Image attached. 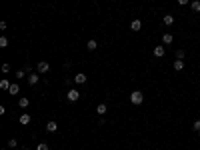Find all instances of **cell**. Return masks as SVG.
<instances>
[{
	"instance_id": "obj_1",
	"label": "cell",
	"mask_w": 200,
	"mask_h": 150,
	"mask_svg": "<svg viewBox=\"0 0 200 150\" xmlns=\"http://www.w3.org/2000/svg\"><path fill=\"white\" fill-rule=\"evenodd\" d=\"M130 102H132L134 106H140L144 102V94L140 92V90H132V92H130Z\"/></svg>"
},
{
	"instance_id": "obj_2",
	"label": "cell",
	"mask_w": 200,
	"mask_h": 150,
	"mask_svg": "<svg viewBox=\"0 0 200 150\" xmlns=\"http://www.w3.org/2000/svg\"><path fill=\"white\" fill-rule=\"evenodd\" d=\"M36 72L38 74H46V72H50V64L46 62V60H40V62L36 64Z\"/></svg>"
},
{
	"instance_id": "obj_3",
	"label": "cell",
	"mask_w": 200,
	"mask_h": 150,
	"mask_svg": "<svg viewBox=\"0 0 200 150\" xmlns=\"http://www.w3.org/2000/svg\"><path fill=\"white\" fill-rule=\"evenodd\" d=\"M66 98H68V100H70V102H76V100H78V98H80V92H78V90H76V88H70V90H68V92H66Z\"/></svg>"
},
{
	"instance_id": "obj_4",
	"label": "cell",
	"mask_w": 200,
	"mask_h": 150,
	"mask_svg": "<svg viewBox=\"0 0 200 150\" xmlns=\"http://www.w3.org/2000/svg\"><path fill=\"white\" fill-rule=\"evenodd\" d=\"M152 54H154L156 58H162L164 54H166V48H164V44H158V46H154V50H152Z\"/></svg>"
},
{
	"instance_id": "obj_5",
	"label": "cell",
	"mask_w": 200,
	"mask_h": 150,
	"mask_svg": "<svg viewBox=\"0 0 200 150\" xmlns=\"http://www.w3.org/2000/svg\"><path fill=\"white\" fill-rule=\"evenodd\" d=\"M38 80H40V74H38V72H30V74H28V84H30V86H36Z\"/></svg>"
},
{
	"instance_id": "obj_6",
	"label": "cell",
	"mask_w": 200,
	"mask_h": 150,
	"mask_svg": "<svg viewBox=\"0 0 200 150\" xmlns=\"http://www.w3.org/2000/svg\"><path fill=\"white\" fill-rule=\"evenodd\" d=\"M86 80H88V76L84 74V72H78V74L74 76V82L76 84H86Z\"/></svg>"
},
{
	"instance_id": "obj_7",
	"label": "cell",
	"mask_w": 200,
	"mask_h": 150,
	"mask_svg": "<svg viewBox=\"0 0 200 150\" xmlns=\"http://www.w3.org/2000/svg\"><path fill=\"white\" fill-rule=\"evenodd\" d=\"M140 28H142V22H140L138 18L132 20V24H130V30H132V32H140Z\"/></svg>"
},
{
	"instance_id": "obj_8",
	"label": "cell",
	"mask_w": 200,
	"mask_h": 150,
	"mask_svg": "<svg viewBox=\"0 0 200 150\" xmlns=\"http://www.w3.org/2000/svg\"><path fill=\"white\" fill-rule=\"evenodd\" d=\"M96 112H98V114H100V116H104V114H106V112H108V106H106V104H104V102H100V104H98V106H96Z\"/></svg>"
},
{
	"instance_id": "obj_9",
	"label": "cell",
	"mask_w": 200,
	"mask_h": 150,
	"mask_svg": "<svg viewBox=\"0 0 200 150\" xmlns=\"http://www.w3.org/2000/svg\"><path fill=\"white\" fill-rule=\"evenodd\" d=\"M20 92V86H18V84H16V82H12L10 84V88H8V94H12V96H16V94H18Z\"/></svg>"
},
{
	"instance_id": "obj_10",
	"label": "cell",
	"mask_w": 200,
	"mask_h": 150,
	"mask_svg": "<svg viewBox=\"0 0 200 150\" xmlns=\"http://www.w3.org/2000/svg\"><path fill=\"white\" fill-rule=\"evenodd\" d=\"M46 130H48V132H56V130H58V122H54V120H50V122L46 124Z\"/></svg>"
},
{
	"instance_id": "obj_11",
	"label": "cell",
	"mask_w": 200,
	"mask_h": 150,
	"mask_svg": "<svg viewBox=\"0 0 200 150\" xmlns=\"http://www.w3.org/2000/svg\"><path fill=\"white\" fill-rule=\"evenodd\" d=\"M172 40H174V38H172V34H170V32H164L162 34V44H172Z\"/></svg>"
},
{
	"instance_id": "obj_12",
	"label": "cell",
	"mask_w": 200,
	"mask_h": 150,
	"mask_svg": "<svg viewBox=\"0 0 200 150\" xmlns=\"http://www.w3.org/2000/svg\"><path fill=\"white\" fill-rule=\"evenodd\" d=\"M172 66H174V70H176V72L184 70V60H174V64H172Z\"/></svg>"
},
{
	"instance_id": "obj_13",
	"label": "cell",
	"mask_w": 200,
	"mask_h": 150,
	"mask_svg": "<svg viewBox=\"0 0 200 150\" xmlns=\"http://www.w3.org/2000/svg\"><path fill=\"white\" fill-rule=\"evenodd\" d=\"M86 48L92 52V50H96V48H98V42H96L94 38H92V40H88V42H86Z\"/></svg>"
},
{
	"instance_id": "obj_14",
	"label": "cell",
	"mask_w": 200,
	"mask_h": 150,
	"mask_svg": "<svg viewBox=\"0 0 200 150\" xmlns=\"http://www.w3.org/2000/svg\"><path fill=\"white\" fill-rule=\"evenodd\" d=\"M190 10L192 12H200V0H192V2H190Z\"/></svg>"
},
{
	"instance_id": "obj_15",
	"label": "cell",
	"mask_w": 200,
	"mask_h": 150,
	"mask_svg": "<svg viewBox=\"0 0 200 150\" xmlns=\"http://www.w3.org/2000/svg\"><path fill=\"white\" fill-rule=\"evenodd\" d=\"M28 104H30V100H28L26 96H22V98L18 100V106H20V108H28Z\"/></svg>"
},
{
	"instance_id": "obj_16",
	"label": "cell",
	"mask_w": 200,
	"mask_h": 150,
	"mask_svg": "<svg viewBox=\"0 0 200 150\" xmlns=\"http://www.w3.org/2000/svg\"><path fill=\"white\" fill-rule=\"evenodd\" d=\"M18 120H20V124H30V120H32V118H30V114H20V118H18Z\"/></svg>"
},
{
	"instance_id": "obj_17",
	"label": "cell",
	"mask_w": 200,
	"mask_h": 150,
	"mask_svg": "<svg viewBox=\"0 0 200 150\" xmlns=\"http://www.w3.org/2000/svg\"><path fill=\"white\" fill-rule=\"evenodd\" d=\"M162 22L166 24V26H170V24H174V16H172V14H166V16L162 18Z\"/></svg>"
},
{
	"instance_id": "obj_18",
	"label": "cell",
	"mask_w": 200,
	"mask_h": 150,
	"mask_svg": "<svg viewBox=\"0 0 200 150\" xmlns=\"http://www.w3.org/2000/svg\"><path fill=\"white\" fill-rule=\"evenodd\" d=\"M16 78H18V80H22V78H28V76H26V70H24V68H20V70H16Z\"/></svg>"
},
{
	"instance_id": "obj_19",
	"label": "cell",
	"mask_w": 200,
	"mask_h": 150,
	"mask_svg": "<svg viewBox=\"0 0 200 150\" xmlns=\"http://www.w3.org/2000/svg\"><path fill=\"white\" fill-rule=\"evenodd\" d=\"M0 88H2V90H8V88H10V82H8L6 78H2V80H0Z\"/></svg>"
},
{
	"instance_id": "obj_20",
	"label": "cell",
	"mask_w": 200,
	"mask_h": 150,
	"mask_svg": "<svg viewBox=\"0 0 200 150\" xmlns=\"http://www.w3.org/2000/svg\"><path fill=\"white\" fill-rule=\"evenodd\" d=\"M8 46V38L6 36H0V48H6Z\"/></svg>"
},
{
	"instance_id": "obj_21",
	"label": "cell",
	"mask_w": 200,
	"mask_h": 150,
	"mask_svg": "<svg viewBox=\"0 0 200 150\" xmlns=\"http://www.w3.org/2000/svg\"><path fill=\"white\" fill-rule=\"evenodd\" d=\"M192 130L194 132H200V120H194V122H192Z\"/></svg>"
},
{
	"instance_id": "obj_22",
	"label": "cell",
	"mask_w": 200,
	"mask_h": 150,
	"mask_svg": "<svg viewBox=\"0 0 200 150\" xmlns=\"http://www.w3.org/2000/svg\"><path fill=\"white\" fill-rule=\"evenodd\" d=\"M36 150H48V144H46V142H38Z\"/></svg>"
},
{
	"instance_id": "obj_23",
	"label": "cell",
	"mask_w": 200,
	"mask_h": 150,
	"mask_svg": "<svg viewBox=\"0 0 200 150\" xmlns=\"http://www.w3.org/2000/svg\"><path fill=\"white\" fill-rule=\"evenodd\" d=\"M182 58H184V50H176V60H182Z\"/></svg>"
},
{
	"instance_id": "obj_24",
	"label": "cell",
	"mask_w": 200,
	"mask_h": 150,
	"mask_svg": "<svg viewBox=\"0 0 200 150\" xmlns=\"http://www.w3.org/2000/svg\"><path fill=\"white\" fill-rule=\"evenodd\" d=\"M16 144H18V142H16V138H10V140H8V148H14Z\"/></svg>"
},
{
	"instance_id": "obj_25",
	"label": "cell",
	"mask_w": 200,
	"mask_h": 150,
	"mask_svg": "<svg viewBox=\"0 0 200 150\" xmlns=\"http://www.w3.org/2000/svg\"><path fill=\"white\" fill-rule=\"evenodd\" d=\"M2 72H4V74H6V72H10V66H8V64H2Z\"/></svg>"
},
{
	"instance_id": "obj_26",
	"label": "cell",
	"mask_w": 200,
	"mask_h": 150,
	"mask_svg": "<svg viewBox=\"0 0 200 150\" xmlns=\"http://www.w3.org/2000/svg\"><path fill=\"white\" fill-rule=\"evenodd\" d=\"M178 4H180V6H186V4H188V0H178Z\"/></svg>"
},
{
	"instance_id": "obj_27",
	"label": "cell",
	"mask_w": 200,
	"mask_h": 150,
	"mask_svg": "<svg viewBox=\"0 0 200 150\" xmlns=\"http://www.w3.org/2000/svg\"><path fill=\"white\" fill-rule=\"evenodd\" d=\"M2 150H6V148H2Z\"/></svg>"
}]
</instances>
